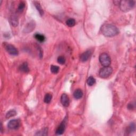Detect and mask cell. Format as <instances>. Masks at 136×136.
I'll use <instances>...</instances> for the list:
<instances>
[{
  "label": "cell",
  "instance_id": "obj_1",
  "mask_svg": "<svg viewBox=\"0 0 136 136\" xmlns=\"http://www.w3.org/2000/svg\"><path fill=\"white\" fill-rule=\"evenodd\" d=\"M102 34L108 37H112L119 34V29L115 26L111 24H106L101 28Z\"/></svg>",
  "mask_w": 136,
  "mask_h": 136
},
{
  "label": "cell",
  "instance_id": "obj_20",
  "mask_svg": "<svg viewBox=\"0 0 136 136\" xmlns=\"http://www.w3.org/2000/svg\"><path fill=\"white\" fill-rule=\"evenodd\" d=\"M60 68L58 66L56 65H51V71L53 74H57V73L59 71Z\"/></svg>",
  "mask_w": 136,
  "mask_h": 136
},
{
  "label": "cell",
  "instance_id": "obj_9",
  "mask_svg": "<svg viewBox=\"0 0 136 136\" xmlns=\"http://www.w3.org/2000/svg\"><path fill=\"white\" fill-rule=\"evenodd\" d=\"M65 129V122L63 121V122H61L60 125L58 127L56 131V134L57 135H61L63 134Z\"/></svg>",
  "mask_w": 136,
  "mask_h": 136
},
{
  "label": "cell",
  "instance_id": "obj_11",
  "mask_svg": "<svg viewBox=\"0 0 136 136\" xmlns=\"http://www.w3.org/2000/svg\"><path fill=\"white\" fill-rule=\"evenodd\" d=\"M73 96L77 100H79V99L82 98L83 96V92L82 90L80 89H76L73 93Z\"/></svg>",
  "mask_w": 136,
  "mask_h": 136
},
{
  "label": "cell",
  "instance_id": "obj_16",
  "mask_svg": "<svg viewBox=\"0 0 136 136\" xmlns=\"http://www.w3.org/2000/svg\"><path fill=\"white\" fill-rule=\"evenodd\" d=\"M17 114V112L14 109H11L9 111H8L7 112V113L6 114V119H9L10 117L14 116L15 115H16Z\"/></svg>",
  "mask_w": 136,
  "mask_h": 136
},
{
  "label": "cell",
  "instance_id": "obj_19",
  "mask_svg": "<svg viewBox=\"0 0 136 136\" xmlns=\"http://www.w3.org/2000/svg\"><path fill=\"white\" fill-rule=\"evenodd\" d=\"M96 83V79L93 77L90 76L88 78L87 80V83L89 86H92Z\"/></svg>",
  "mask_w": 136,
  "mask_h": 136
},
{
  "label": "cell",
  "instance_id": "obj_15",
  "mask_svg": "<svg viewBox=\"0 0 136 136\" xmlns=\"http://www.w3.org/2000/svg\"><path fill=\"white\" fill-rule=\"evenodd\" d=\"M34 5L36 7V8L37 9V10L40 15L41 16H43L44 14V11L42 8L41 5H40V3L37 1H34Z\"/></svg>",
  "mask_w": 136,
  "mask_h": 136
},
{
  "label": "cell",
  "instance_id": "obj_23",
  "mask_svg": "<svg viewBox=\"0 0 136 136\" xmlns=\"http://www.w3.org/2000/svg\"><path fill=\"white\" fill-rule=\"evenodd\" d=\"M57 62L60 64H64L65 63V58L64 56H60L57 58Z\"/></svg>",
  "mask_w": 136,
  "mask_h": 136
},
{
  "label": "cell",
  "instance_id": "obj_10",
  "mask_svg": "<svg viewBox=\"0 0 136 136\" xmlns=\"http://www.w3.org/2000/svg\"><path fill=\"white\" fill-rule=\"evenodd\" d=\"M10 22L12 26L16 27H17L19 24V20H18V18L16 16L13 15L10 18Z\"/></svg>",
  "mask_w": 136,
  "mask_h": 136
},
{
  "label": "cell",
  "instance_id": "obj_14",
  "mask_svg": "<svg viewBox=\"0 0 136 136\" xmlns=\"http://www.w3.org/2000/svg\"><path fill=\"white\" fill-rule=\"evenodd\" d=\"M34 37L37 41L41 43L44 42L45 40V37L39 33H36L34 35Z\"/></svg>",
  "mask_w": 136,
  "mask_h": 136
},
{
  "label": "cell",
  "instance_id": "obj_8",
  "mask_svg": "<svg viewBox=\"0 0 136 136\" xmlns=\"http://www.w3.org/2000/svg\"><path fill=\"white\" fill-rule=\"evenodd\" d=\"M91 51H87L86 52H84V53L81 54V55L80 56V60L82 62H86L88 60V59H89V57L91 56Z\"/></svg>",
  "mask_w": 136,
  "mask_h": 136
},
{
  "label": "cell",
  "instance_id": "obj_6",
  "mask_svg": "<svg viewBox=\"0 0 136 136\" xmlns=\"http://www.w3.org/2000/svg\"><path fill=\"white\" fill-rule=\"evenodd\" d=\"M8 128L10 129L16 130L20 127V121L18 120H12L10 121L8 124Z\"/></svg>",
  "mask_w": 136,
  "mask_h": 136
},
{
  "label": "cell",
  "instance_id": "obj_18",
  "mask_svg": "<svg viewBox=\"0 0 136 136\" xmlns=\"http://www.w3.org/2000/svg\"><path fill=\"white\" fill-rule=\"evenodd\" d=\"M52 98V95L50 93H47L44 97V102L46 104H49L51 102Z\"/></svg>",
  "mask_w": 136,
  "mask_h": 136
},
{
  "label": "cell",
  "instance_id": "obj_21",
  "mask_svg": "<svg viewBox=\"0 0 136 136\" xmlns=\"http://www.w3.org/2000/svg\"><path fill=\"white\" fill-rule=\"evenodd\" d=\"M47 132H48V129L44 128L43 129L39 131V132H37V134L35 135L36 136H46L47 135Z\"/></svg>",
  "mask_w": 136,
  "mask_h": 136
},
{
  "label": "cell",
  "instance_id": "obj_2",
  "mask_svg": "<svg viewBox=\"0 0 136 136\" xmlns=\"http://www.w3.org/2000/svg\"><path fill=\"white\" fill-rule=\"evenodd\" d=\"M135 5V2L131 0H123L120 1L119 6L121 10L123 12H128L134 8Z\"/></svg>",
  "mask_w": 136,
  "mask_h": 136
},
{
  "label": "cell",
  "instance_id": "obj_7",
  "mask_svg": "<svg viewBox=\"0 0 136 136\" xmlns=\"http://www.w3.org/2000/svg\"><path fill=\"white\" fill-rule=\"evenodd\" d=\"M61 102L62 104L64 107H68L70 103L69 98L67 94H63L61 97Z\"/></svg>",
  "mask_w": 136,
  "mask_h": 136
},
{
  "label": "cell",
  "instance_id": "obj_24",
  "mask_svg": "<svg viewBox=\"0 0 136 136\" xmlns=\"http://www.w3.org/2000/svg\"><path fill=\"white\" fill-rule=\"evenodd\" d=\"M135 129V125L133 123H131L130 125V126L128 128V132H131L132 131H134Z\"/></svg>",
  "mask_w": 136,
  "mask_h": 136
},
{
  "label": "cell",
  "instance_id": "obj_17",
  "mask_svg": "<svg viewBox=\"0 0 136 136\" xmlns=\"http://www.w3.org/2000/svg\"><path fill=\"white\" fill-rule=\"evenodd\" d=\"M66 24L69 27H72L75 26L76 25V21L74 19H72V18H70L68 20L66 21Z\"/></svg>",
  "mask_w": 136,
  "mask_h": 136
},
{
  "label": "cell",
  "instance_id": "obj_12",
  "mask_svg": "<svg viewBox=\"0 0 136 136\" xmlns=\"http://www.w3.org/2000/svg\"><path fill=\"white\" fill-rule=\"evenodd\" d=\"M35 23H34V22H31V23H29L27 25L26 27V29H24V31L25 32H27V31L28 30V32H30L33 30V29L35 28Z\"/></svg>",
  "mask_w": 136,
  "mask_h": 136
},
{
  "label": "cell",
  "instance_id": "obj_22",
  "mask_svg": "<svg viewBox=\"0 0 136 136\" xmlns=\"http://www.w3.org/2000/svg\"><path fill=\"white\" fill-rule=\"evenodd\" d=\"M25 8V2H20L19 6H18V11L19 12H20V13H21L24 11Z\"/></svg>",
  "mask_w": 136,
  "mask_h": 136
},
{
  "label": "cell",
  "instance_id": "obj_3",
  "mask_svg": "<svg viewBox=\"0 0 136 136\" xmlns=\"http://www.w3.org/2000/svg\"><path fill=\"white\" fill-rule=\"evenodd\" d=\"M100 63L103 67H109L111 64V59L109 55L106 53H103L100 55L99 57Z\"/></svg>",
  "mask_w": 136,
  "mask_h": 136
},
{
  "label": "cell",
  "instance_id": "obj_25",
  "mask_svg": "<svg viewBox=\"0 0 136 136\" xmlns=\"http://www.w3.org/2000/svg\"><path fill=\"white\" fill-rule=\"evenodd\" d=\"M134 108V106L132 105V104H129L128 105V109H132Z\"/></svg>",
  "mask_w": 136,
  "mask_h": 136
},
{
  "label": "cell",
  "instance_id": "obj_5",
  "mask_svg": "<svg viewBox=\"0 0 136 136\" xmlns=\"http://www.w3.org/2000/svg\"><path fill=\"white\" fill-rule=\"evenodd\" d=\"M5 48L6 51L9 54L12 55H17L18 54V50L11 44H7L5 45Z\"/></svg>",
  "mask_w": 136,
  "mask_h": 136
},
{
  "label": "cell",
  "instance_id": "obj_4",
  "mask_svg": "<svg viewBox=\"0 0 136 136\" xmlns=\"http://www.w3.org/2000/svg\"><path fill=\"white\" fill-rule=\"evenodd\" d=\"M113 72V69L111 67H104V68H102L100 72H99V75L100 76L103 78H106L109 77V76H111Z\"/></svg>",
  "mask_w": 136,
  "mask_h": 136
},
{
  "label": "cell",
  "instance_id": "obj_13",
  "mask_svg": "<svg viewBox=\"0 0 136 136\" xmlns=\"http://www.w3.org/2000/svg\"><path fill=\"white\" fill-rule=\"evenodd\" d=\"M19 70L20 71L24 72L25 73H27L29 71V69L28 67V65L27 62H24L19 67Z\"/></svg>",
  "mask_w": 136,
  "mask_h": 136
}]
</instances>
